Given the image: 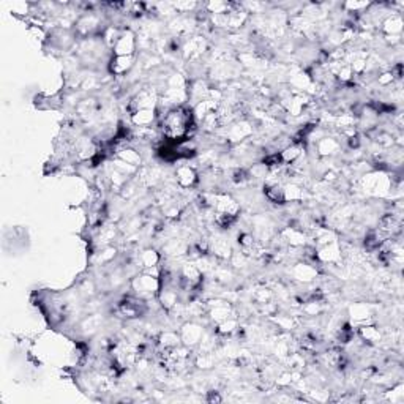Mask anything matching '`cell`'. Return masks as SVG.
<instances>
[{
  "instance_id": "4fadbf2b",
  "label": "cell",
  "mask_w": 404,
  "mask_h": 404,
  "mask_svg": "<svg viewBox=\"0 0 404 404\" xmlns=\"http://www.w3.org/2000/svg\"><path fill=\"white\" fill-rule=\"evenodd\" d=\"M178 341H180V337L173 332H166L160 337V345L166 349H173V347L178 346Z\"/></svg>"
},
{
  "instance_id": "30bf717a",
  "label": "cell",
  "mask_w": 404,
  "mask_h": 404,
  "mask_svg": "<svg viewBox=\"0 0 404 404\" xmlns=\"http://www.w3.org/2000/svg\"><path fill=\"white\" fill-rule=\"evenodd\" d=\"M340 144L332 139V137H322V139L317 142V150L322 155V157H327V155H332L338 150Z\"/></svg>"
},
{
  "instance_id": "e0dca14e",
  "label": "cell",
  "mask_w": 404,
  "mask_h": 404,
  "mask_svg": "<svg viewBox=\"0 0 404 404\" xmlns=\"http://www.w3.org/2000/svg\"><path fill=\"white\" fill-rule=\"evenodd\" d=\"M360 335H362V338L366 341H376L379 338V332L374 327H362L360 329Z\"/></svg>"
},
{
  "instance_id": "ba28073f",
  "label": "cell",
  "mask_w": 404,
  "mask_h": 404,
  "mask_svg": "<svg viewBox=\"0 0 404 404\" xmlns=\"http://www.w3.org/2000/svg\"><path fill=\"white\" fill-rule=\"evenodd\" d=\"M153 111L152 109H141L131 115V120L136 126H147L153 122Z\"/></svg>"
},
{
  "instance_id": "6da1fadb",
  "label": "cell",
  "mask_w": 404,
  "mask_h": 404,
  "mask_svg": "<svg viewBox=\"0 0 404 404\" xmlns=\"http://www.w3.org/2000/svg\"><path fill=\"white\" fill-rule=\"evenodd\" d=\"M191 118L193 113L186 108H175L169 111L161 123L165 136L169 137V139H180V137L186 134Z\"/></svg>"
},
{
  "instance_id": "7c38bea8",
  "label": "cell",
  "mask_w": 404,
  "mask_h": 404,
  "mask_svg": "<svg viewBox=\"0 0 404 404\" xmlns=\"http://www.w3.org/2000/svg\"><path fill=\"white\" fill-rule=\"evenodd\" d=\"M403 29V21L400 16H392L385 22H384V30L390 35H395V33H400Z\"/></svg>"
},
{
  "instance_id": "5bb4252c",
  "label": "cell",
  "mask_w": 404,
  "mask_h": 404,
  "mask_svg": "<svg viewBox=\"0 0 404 404\" xmlns=\"http://www.w3.org/2000/svg\"><path fill=\"white\" fill-rule=\"evenodd\" d=\"M294 275L295 278H300V280H311L316 275V270L308 264H298L294 270Z\"/></svg>"
},
{
  "instance_id": "5b68a950",
  "label": "cell",
  "mask_w": 404,
  "mask_h": 404,
  "mask_svg": "<svg viewBox=\"0 0 404 404\" xmlns=\"http://www.w3.org/2000/svg\"><path fill=\"white\" fill-rule=\"evenodd\" d=\"M114 54L115 56H133L134 51V38L131 32H123L117 43L114 45Z\"/></svg>"
},
{
  "instance_id": "8992f818",
  "label": "cell",
  "mask_w": 404,
  "mask_h": 404,
  "mask_svg": "<svg viewBox=\"0 0 404 404\" xmlns=\"http://www.w3.org/2000/svg\"><path fill=\"white\" fill-rule=\"evenodd\" d=\"M133 56H115L111 62V73L113 74H123L131 68Z\"/></svg>"
},
{
  "instance_id": "9c48e42d",
  "label": "cell",
  "mask_w": 404,
  "mask_h": 404,
  "mask_svg": "<svg viewBox=\"0 0 404 404\" xmlns=\"http://www.w3.org/2000/svg\"><path fill=\"white\" fill-rule=\"evenodd\" d=\"M117 157H118V160H120V161H123L126 166H131V168L139 166V163H141V157H139V153L134 152V150H130V149H123V150H120Z\"/></svg>"
},
{
  "instance_id": "ac0fdd59",
  "label": "cell",
  "mask_w": 404,
  "mask_h": 404,
  "mask_svg": "<svg viewBox=\"0 0 404 404\" xmlns=\"http://www.w3.org/2000/svg\"><path fill=\"white\" fill-rule=\"evenodd\" d=\"M393 81V73H384L379 76V84L381 85H387V84H392Z\"/></svg>"
},
{
  "instance_id": "277c9868",
  "label": "cell",
  "mask_w": 404,
  "mask_h": 404,
  "mask_svg": "<svg viewBox=\"0 0 404 404\" xmlns=\"http://www.w3.org/2000/svg\"><path fill=\"white\" fill-rule=\"evenodd\" d=\"M202 337H204V330L201 325L186 324L182 329V337H180V340L185 343V346H194L202 340Z\"/></svg>"
},
{
  "instance_id": "3957f363",
  "label": "cell",
  "mask_w": 404,
  "mask_h": 404,
  "mask_svg": "<svg viewBox=\"0 0 404 404\" xmlns=\"http://www.w3.org/2000/svg\"><path fill=\"white\" fill-rule=\"evenodd\" d=\"M117 311L125 317H137L145 311V303L137 298H126L118 303Z\"/></svg>"
},
{
  "instance_id": "8fae6325",
  "label": "cell",
  "mask_w": 404,
  "mask_h": 404,
  "mask_svg": "<svg viewBox=\"0 0 404 404\" xmlns=\"http://www.w3.org/2000/svg\"><path fill=\"white\" fill-rule=\"evenodd\" d=\"M212 314V319L215 322H223V321H226L231 317V306L228 303H218V305H215V308L210 311Z\"/></svg>"
},
{
  "instance_id": "52a82bcc",
  "label": "cell",
  "mask_w": 404,
  "mask_h": 404,
  "mask_svg": "<svg viewBox=\"0 0 404 404\" xmlns=\"http://www.w3.org/2000/svg\"><path fill=\"white\" fill-rule=\"evenodd\" d=\"M177 182L180 186H183V188H188V186H193L196 183V173H194V169L190 168V166H182V168H178L177 169Z\"/></svg>"
},
{
  "instance_id": "9a60e30c",
  "label": "cell",
  "mask_w": 404,
  "mask_h": 404,
  "mask_svg": "<svg viewBox=\"0 0 404 404\" xmlns=\"http://www.w3.org/2000/svg\"><path fill=\"white\" fill-rule=\"evenodd\" d=\"M160 261V256L157 251H153V250H147V251H144L141 254V264L144 265L145 269H149V267H153V265H157Z\"/></svg>"
},
{
  "instance_id": "2e32d148",
  "label": "cell",
  "mask_w": 404,
  "mask_h": 404,
  "mask_svg": "<svg viewBox=\"0 0 404 404\" xmlns=\"http://www.w3.org/2000/svg\"><path fill=\"white\" fill-rule=\"evenodd\" d=\"M160 300H161V303L165 305L166 308H173L177 303V292L169 290V289H166V290L163 289L161 294H160Z\"/></svg>"
},
{
  "instance_id": "7a4b0ae2",
  "label": "cell",
  "mask_w": 404,
  "mask_h": 404,
  "mask_svg": "<svg viewBox=\"0 0 404 404\" xmlns=\"http://www.w3.org/2000/svg\"><path fill=\"white\" fill-rule=\"evenodd\" d=\"M161 288V283H160V278H155L152 275H141V277H137L133 280V289L139 294L141 297H145V295H152L155 292H158Z\"/></svg>"
}]
</instances>
